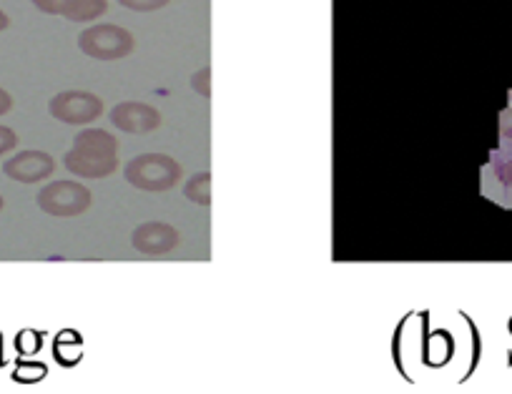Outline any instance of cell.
<instances>
[{"label": "cell", "instance_id": "cell-1", "mask_svg": "<svg viewBox=\"0 0 512 394\" xmlns=\"http://www.w3.org/2000/svg\"><path fill=\"white\" fill-rule=\"evenodd\" d=\"M63 164L78 179H106L118 169V141L103 128H86L73 139Z\"/></svg>", "mask_w": 512, "mask_h": 394}, {"label": "cell", "instance_id": "cell-2", "mask_svg": "<svg viewBox=\"0 0 512 394\" xmlns=\"http://www.w3.org/2000/svg\"><path fill=\"white\" fill-rule=\"evenodd\" d=\"M123 176L141 191H166L181 181V166L166 154H144L128 161Z\"/></svg>", "mask_w": 512, "mask_h": 394}, {"label": "cell", "instance_id": "cell-3", "mask_svg": "<svg viewBox=\"0 0 512 394\" xmlns=\"http://www.w3.org/2000/svg\"><path fill=\"white\" fill-rule=\"evenodd\" d=\"M78 48L88 58H96V61H121V58L134 53L136 38L131 36V31H126L121 26L98 23V26L86 28L78 36Z\"/></svg>", "mask_w": 512, "mask_h": 394}, {"label": "cell", "instance_id": "cell-4", "mask_svg": "<svg viewBox=\"0 0 512 394\" xmlns=\"http://www.w3.org/2000/svg\"><path fill=\"white\" fill-rule=\"evenodd\" d=\"M38 206L51 216H78L91 206V191L78 181H51L38 191Z\"/></svg>", "mask_w": 512, "mask_h": 394}, {"label": "cell", "instance_id": "cell-5", "mask_svg": "<svg viewBox=\"0 0 512 394\" xmlns=\"http://www.w3.org/2000/svg\"><path fill=\"white\" fill-rule=\"evenodd\" d=\"M48 111L56 121L83 126V123H91L101 116L103 101L96 93L88 91H61L48 101Z\"/></svg>", "mask_w": 512, "mask_h": 394}, {"label": "cell", "instance_id": "cell-6", "mask_svg": "<svg viewBox=\"0 0 512 394\" xmlns=\"http://www.w3.org/2000/svg\"><path fill=\"white\" fill-rule=\"evenodd\" d=\"M53 171H56V161L46 151H21L3 164V174L18 184H38V181L51 179Z\"/></svg>", "mask_w": 512, "mask_h": 394}, {"label": "cell", "instance_id": "cell-7", "mask_svg": "<svg viewBox=\"0 0 512 394\" xmlns=\"http://www.w3.org/2000/svg\"><path fill=\"white\" fill-rule=\"evenodd\" d=\"M111 123L123 134H149L161 126V113L141 101H123L113 106Z\"/></svg>", "mask_w": 512, "mask_h": 394}, {"label": "cell", "instance_id": "cell-8", "mask_svg": "<svg viewBox=\"0 0 512 394\" xmlns=\"http://www.w3.org/2000/svg\"><path fill=\"white\" fill-rule=\"evenodd\" d=\"M131 244L141 254H166L179 244V231L164 221H146V224L136 226V231L131 234Z\"/></svg>", "mask_w": 512, "mask_h": 394}, {"label": "cell", "instance_id": "cell-9", "mask_svg": "<svg viewBox=\"0 0 512 394\" xmlns=\"http://www.w3.org/2000/svg\"><path fill=\"white\" fill-rule=\"evenodd\" d=\"M108 8L106 0H71L63 13V18L71 23H86V21H96L98 16H103Z\"/></svg>", "mask_w": 512, "mask_h": 394}, {"label": "cell", "instance_id": "cell-10", "mask_svg": "<svg viewBox=\"0 0 512 394\" xmlns=\"http://www.w3.org/2000/svg\"><path fill=\"white\" fill-rule=\"evenodd\" d=\"M53 352H56L58 362L66 364V367H73V364H78V359H81L83 354L81 337L73 332H63L61 337L56 339V344H53Z\"/></svg>", "mask_w": 512, "mask_h": 394}, {"label": "cell", "instance_id": "cell-11", "mask_svg": "<svg viewBox=\"0 0 512 394\" xmlns=\"http://www.w3.org/2000/svg\"><path fill=\"white\" fill-rule=\"evenodd\" d=\"M184 196L189 201L199 206L211 204V174L209 171H201V174H194L184 186Z\"/></svg>", "mask_w": 512, "mask_h": 394}, {"label": "cell", "instance_id": "cell-12", "mask_svg": "<svg viewBox=\"0 0 512 394\" xmlns=\"http://www.w3.org/2000/svg\"><path fill=\"white\" fill-rule=\"evenodd\" d=\"M46 364H33V362H23L21 367L13 372V379L16 382H23V384H33V382H41L43 377H46Z\"/></svg>", "mask_w": 512, "mask_h": 394}, {"label": "cell", "instance_id": "cell-13", "mask_svg": "<svg viewBox=\"0 0 512 394\" xmlns=\"http://www.w3.org/2000/svg\"><path fill=\"white\" fill-rule=\"evenodd\" d=\"M123 8L128 11H136V13H151V11H159L164 8L169 0H118Z\"/></svg>", "mask_w": 512, "mask_h": 394}, {"label": "cell", "instance_id": "cell-14", "mask_svg": "<svg viewBox=\"0 0 512 394\" xmlns=\"http://www.w3.org/2000/svg\"><path fill=\"white\" fill-rule=\"evenodd\" d=\"M191 88H194L196 93H201L204 98L211 96V68L204 66L201 71H196L194 76H191Z\"/></svg>", "mask_w": 512, "mask_h": 394}, {"label": "cell", "instance_id": "cell-15", "mask_svg": "<svg viewBox=\"0 0 512 394\" xmlns=\"http://www.w3.org/2000/svg\"><path fill=\"white\" fill-rule=\"evenodd\" d=\"M71 0H33V6L41 13H48V16H63Z\"/></svg>", "mask_w": 512, "mask_h": 394}, {"label": "cell", "instance_id": "cell-16", "mask_svg": "<svg viewBox=\"0 0 512 394\" xmlns=\"http://www.w3.org/2000/svg\"><path fill=\"white\" fill-rule=\"evenodd\" d=\"M18 146V136L13 128L0 126V156H6L8 151H13Z\"/></svg>", "mask_w": 512, "mask_h": 394}, {"label": "cell", "instance_id": "cell-17", "mask_svg": "<svg viewBox=\"0 0 512 394\" xmlns=\"http://www.w3.org/2000/svg\"><path fill=\"white\" fill-rule=\"evenodd\" d=\"M11 108H13L11 93H8L6 88H0V116H6V113L11 111Z\"/></svg>", "mask_w": 512, "mask_h": 394}, {"label": "cell", "instance_id": "cell-18", "mask_svg": "<svg viewBox=\"0 0 512 394\" xmlns=\"http://www.w3.org/2000/svg\"><path fill=\"white\" fill-rule=\"evenodd\" d=\"M500 131H502V136H505V139H512V108L505 113V116H502Z\"/></svg>", "mask_w": 512, "mask_h": 394}, {"label": "cell", "instance_id": "cell-19", "mask_svg": "<svg viewBox=\"0 0 512 394\" xmlns=\"http://www.w3.org/2000/svg\"><path fill=\"white\" fill-rule=\"evenodd\" d=\"M500 179L505 181L507 186H512V161H510V164L502 166V169H500Z\"/></svg>", "mask_w": 512, "mask_h": 394}, {"label": "cell", "instance_id": "cell-20", "mask_svg": "<svg viewBox=\"0 0 512 394\" xmlns=\"http://www.w3.org/2000/svg\"><path fill=\"white\" fill-rule=\"evenodd\" d=\"M11 26V21H8V16L3 11H0V31H6V28Z\"/></svg>", "mask_w": 512, "mask_h": 394}, {"label": "cell", "instance_id": "cell-21", "mask_svg": "<svg viewBox=\"0 0 512 394\" xmlns=\"http://www.w3.org/2000/svg\"><path fill=\"white\" fill-rule=\"evenodd\" d=\"M3 204H6V201H3V196H0V209H3Z\"/></svg>", "mask_w": 512, "mask_h": 394}]
</instances>
